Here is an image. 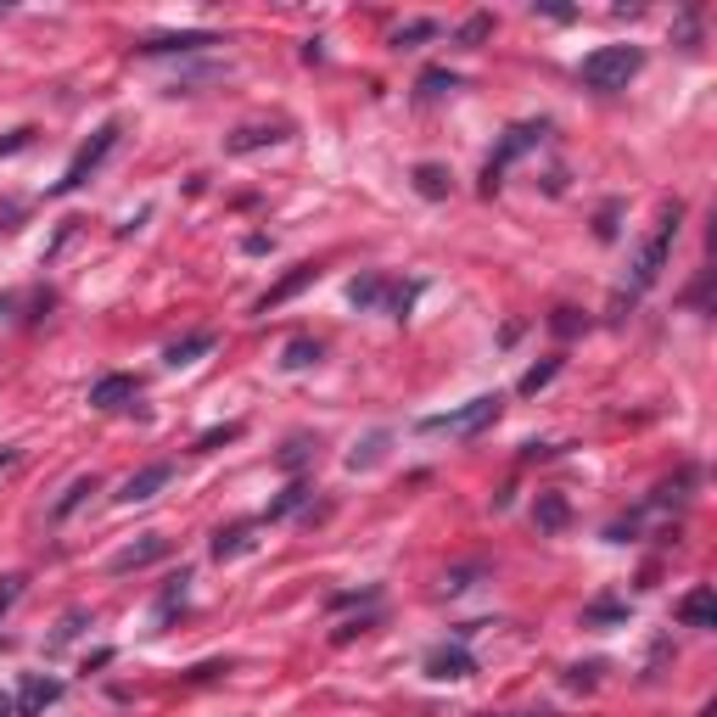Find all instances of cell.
Segmentation results:
<instances>
[{"label": "cell", "instance_id": "1", "mask_svg": "<svg viewBox=\"0 0 717 717\" xmlns=\"http://www.w3.org/2000/svg\"><path fill=\"white\" fill-rule=\"evenodd\" d=\"M678 219H684V208H667L661 213V225H656V236L639 247V258L628 264V281H622V292H617V303H639V297L650 292V286L661 281V269H667V258H673V241H678Z\"/></svg>", "mask_w": 717, "mask_h": 717}, {"label": "cell", "instance_id": "2", "mask_svg": "<svg viewBox=\"0 0 717 717\" xmlns=\"http://www.w3.org/2000/svg\"><path fill=\"white\" fill-rule=\"evenodd\" d=\"M639 68H645V51H639V45H600V51L583 57L577 79L589 90H600V96H611V90H628V79Z\"/></svg>", "mask_w": 717, "mask_h": 717}, {"label": "cell", "instance_id": "3", "mask_svg": "<svg viewBox=\"0 0 717 717\" xmlns=\"http://www.w3.org/2000/svg\"><path fill=\"white\" fill-rule=\"evenodd\" d=\"M499 404L505 398L499 393H482V398H471V404H460V409H449V415H426L421 421V432H454V437H477L488 421H499Z\"/></svg>", "mask_w": 717, "mask_h": 717}, {"label": "cell", "instance_id": "4", "mask_svg": "<svg viewBox=\"0 0 717 717\" xmlns=\"http://www.w3.org/2000/svg\"><path fill=\"white\" fill-rule=\"evenodd\" d=\"M544 118H538V124H510L505 129V141H499V152L488 157V169H482V191H499V180H505V169L510 163H516V157H527L533 152L538 141H544Z\"/></svg>", "mask_w": 717, "mask_h": 717}, {"label": "cell", "instance_id": "5", "mask_svg": "<svg viewBox=\"0 0 717 717\" xmlns=\"http://www.w3.org/2000/svg\"><path fill=\"white\" fill-rule=\"evenodd\" d=\"M113 146H118V124H101L96 135H90V141L79 146V152H73V163H68V169H62V180H57V197L79 191V185H85L90 174H96L101 163H107V152H113Z\"/></svg>", "mask_w": 717, "mask_h": 717}, {"label": "cell", "instance_id": "6", "mask_svg": "<svg viewBox=\"0 0 717 717\" xmlns=\"http://www.w3.org/2000/svg\"><path fill=\"white\" fill-rule=\"evenodd\" d=\"M169 482H174V465L169 460H152V465H141V471H129V477H124L118 505H146V499H157Z\"/></svg>", "mask_w": 717, "mask_h": 717}, {"label": "cell", "instance_id": "7", "mask_svg": "<svg viewBox=\"0 0 717 717\" xmlns=\"http://www.w3.org/2000/svg\"><path fill=\"white\" fill-rule=\"evenodd\" d=\"M477 673V656L465 650V639H454V645H437L432 656H426V678H437V684H460V678Z\"/></svg>", "mask_w": 717, "mask_h": 717}, {"label": "cell", "instance_id": "8", "mask_svg": "<svg viewBox=\"0 0 717 717\" xmlns=\"http://www.w3.org/2000/svg\"><path fill=\"white\" fill-rule=\"evenodd\" d=\"M62 701V678H45V673H23V689L12 701V717H45V706Z\"/></svg>", "mask_w": 717, "mask_h": 717}, {"label": "cell", "instance_id": "9", "mask_svg": "<svg viewBox=\"0 0 717 717\" xmlns=\"http://www.w3.org/2000/svg\"><path fill=\"white\" fill-rule=\"evenodd\" d=\"M208 45H225V40L208 29H185V34H152V40H141L135 51H141V57H174V51L191 57V51H208Z\"/></svg>", "mask_w": 717, "mask_h": 717}, {"label": "cell", "instance_id": "10", "mask_svg": "<svg viewBox=\"0 0 717 717\" xmlns=\"http://www.w3.org/2000/svg\"><path fill=\"white\" fill-rule=\"evenodd\" d=\"M135 398H141V381L124 376V370H118V376H101L96 387H90V409H124V404H135Z\"/></svg>", "mask_w": 717, "mask_h": 717}, {"label": "cell", "instance_id": "11", "mask_svg": "<svg viewBox=\"0 0 717 717\" xmlns=\"http://www.w3.org/2000/svg\"><path fill=\"white\" fill-rule=\"evenodd\" d=\"M163 555H169V538H163V533H146L141 544H124V549H118L107 566H113V572H141V566L163 561Z\"/></svg>", "mask_w": 717, "mask_h": 717}, {"label": "cell", "instance_id": "12", "mask_svg": "<svg viewBox=\"0 0 717 717\" xmlns=\"http://www.w3.org/2000/svg\"><path fill=\"white\" fill-rule=\"evenodd\" d=\"M678 622H684V628H717V594H712V583H695V589L678 600Z\"/></svg>", "mask_w": 717, "mask_h": 717}, {"label": "cell", "instance_id": "13", "mask_svg": "<svg viewBox=\"0 0 717 717\" xmlns=\"http://www.w3.org/2000/svg\"><path fill=\"white\" fill-rule=\"evenodd\" d=\"M292 135V124H247V129H236L225 141V152L230 157H241V152H258V146H275V141H286Z\"/></svg>", "mask_w": 717, "mask_h": 717}, {"label": "cell", "instance_id": "14", "mask_svg": "<svg viewBox=\"0 0 717 717\" xmlns=\"http://www.w3.org/2000/svg\"><path fill=\"white\" fill-rule=\"evenodd\" d=\"M314 275H320V269H314V264H297L292 275H286V281H275V286H269L264 297H258V314H275V309H281V303H286V297H297V292H303V286H314Z\"/></svg>", "mask_w": 717, "mask_h": 717}, {"label": "cell", "instance_id": "15", "mask_svg": "<svg viewBox=\"0 0 717 717\" xmlns=\"http://www.w3.org/2000/svg\"><path fill=\"white\" fill-rule=\"evenodd\" d=\"M253 549V521H236V527H219L213 533V561H236Z\"/></svg>", "mask_w": 717, "mask_h": 717}, {"label": "cell", "instance_id": "16", "mask_svg": "<svg viewBox=\"0 0 717 717\" xmlns=\"http://www.w3.org/2000/svg\"><path fill=\"white\" fill-rule=\"evenodd\" d=\"M213 348H219V337H213V331H191V337L169 342V353H163V359H169V365L180 370V365H197L202 353H213Z\"/></svg>", "mask_w": 717, "mask_h": 717}, {"label": "cell", "instance_id": "17", "mask_svg": "<svg viewBox=\"0 0 717 717\" xmlns=\"http://www.w3.org/2000/svg\"><path fill=\"white\" fill-rule=\"evenodd\" d=\"M533 521H538V533H561L566 521H572V505H566V493H538Z\"/></svg>", "mask_w": 717, "mask_h": 717}, {"label": "cell", "instance_id": "18", "mask_svg": "<svg viewBox=\"0 0 717 717\" xmlns=\"http://www.w3.org/2000/svg\"><path fill=\"white\" fill-rule=\"evenodd\" d=\"M387 292H393V286L381 281V275H359V281L348 286V303L365 314V309H381V303H387Z\"/></svg>", "mask_w": 717, "mask_h": 717}, {"label": "cell", "instance_id": "19", "mask_svg": "<svg viewBox=\"0 0 717 717\" xmlns=\"http://www.w3.org/2000/svg\"><path fill=\"white\" fill-rule=\"evenodd\" d=\"M185 594H191V566H180V572L163 583V594H157V622H169L174 605H185Z\"/></svg>", "mask_w": 717, "mask_h": 717}, {"label": "cell", "instance_id": "20", "mask_svg": "<svg viewBox=\"0 0 717 717\" xmlns=\"http://www.w3.org/2000/svg\"><path fill=\"white\" fill-rule=\"evenodd\" d=\"M437 34H443V23H437V17H421V23H404V29L393 34V51H415V45L437 40Z\"/></svg>", "mask_w": 717, "mask_h": 717}, {"label": "cell", "instance_id": "21", "mask_svg": "<svg viewBox=\"0 0 717 717\" xmlns=\"http://www.w3.org/2000/svg\"><path fill=\"white\" fill-rule=\"evenodd\" d=\"M96 488H101V482H96V477H73V482H68V493H62L57 505H51V516H57V521H68V516H73V510L85 505V499H90V493H96Z\"/></svg>", "mask_w": 717, "mask_h": 717}, {"label": "cell", "instance_id": "22", "mask_svg": "<svg viewBox=\"0 0 717 717\" xmlns=\"http://www.w3.org/2000/svg\"><path fill=\"white\" fill-rule=\"evenodd\" d=\"M415 191H421L426 202H443V197H449V169H437V163H421V169H415Z\"/></svg>", "mask_w": 717, "mask_h": 717}, {"label": "cell", "instance_id": "23", "mask_svg": "<svg viewBox=\"0 0 717 717\" xmlns=\"http://www.w3.org/2000/svg\"><path fill=\"white\" fill-rule=\"evenodd\" d=\"M281 365H286V370H309V365H320V342H314V337H292V342L281 348Z\"/></svg>", "mask_w": 717, "mask_h": 717}, {"label": "cell", "instance_id": "24", "mask_svg": "<svg viewBox=\"0 0 717 717\" xmlns=\"http://www.w3.org/2000/svg\"><path fill=\"white\" fill-rule=\"evenodd\" d=\"M387 443H393V432H370L365 443H359V449L348 454V471H370V465H376L381 454H387Z\"/></svg>", "mask_w": 717, "mask_h": 717}, {"label": "cell", "instance_id": "25", "mask_svg": "<svg viewBox=\"0 0 717 717\" xmlns=\"http://www.w3.org/2000/svg\"><path fill=\"white\" fill-rule=\"evenodd\" d=\"M605 622H628V605H622V600H594V605H583V628H605Z\"/></svg>", "mask_w": 717, "mask_h": 717}, {"label": "cell", "instance_id": "26", "mask_svg": "<svg viewBox=\"0 0 717 717\" xmlns=\"http://www.w3.org/2000/svg\"><path fill=\"white\" fill-rule=\"evenodd\" d=\"M421 101H437V96H449V90H460V73H449V68H432V73H421Z\"/></svg>", "mask_w": 717, "mask_h": 717}, {"label": "cell", "instance_id": "27", "mask_svg": "<svg viewBox=\"0 0 717 717\" xmlns=\"http://www.w3.org/2000/svg\"><path fill=\"white\" fill-rule=\"evenodd\" d=\"M555 376H561V359H544V365H533L527 376H521V393H527V398H538V393H544V387H549Z\"/></svg>", "mask_w": 717, "mask_h": 717}, {"label": "cell", "instance_id": "28", "mask_svg": "<svg viewBox=\"0 0 717 717\" xmlns=\"http://www.w3.org/2000/svg\"><path fill=\"white\" fill-rule=\"evenodd\" d=\"M309 505V488H303V482H292V488L281 493V499H275V505H269V521H281V516H297V510Z\"/></svg>", "mask_w": 717, "mask_h": 717}, {"label": "cell", "instance_id": "29", "mask_svg": "<svg viewBox=\"0 0 717 717\" xmlns=\"http://www.w3.org/2000/svg\"><path fill=\"white\" fill-rule=\"evenodd\" d=\"M241 437V421H230V426H213V432H202L197 437V454H208V449H225V443H236Z\"/></svg>", "mask_w": 717, "mask_h": 717}, {"label": "cell", "instance_id": "30", "mask_svg": "<svg viewBox=\"0 0 717 717\" xmlns=\"http://www.w3.org/2000/svg\"><path fill=\"white\" fill-rule=\"evenodd\" d=\"M488 34H493V17L482 12V17H471V23H465V29L454 34V40H460V45H482V40H488Z\"/></svg>", "mask_w": 717, "mask_h": 717}, {"label": "cell", "instance_id": "31", "mask_svg": "<svg viewBox=\"0 0 717 717\" xmlns=\"http://www.w3.org/2000/svg\"><path fill=\"white\" fill-rule=\"evenodd\" d=\"M309 454H314V443H309V437H292V443L281 449V471H297V465L309 460Z\"/></svg>", "mask_w": 717, "mask_h": 717}, {"label": "cell", "instance_id": "32", "mask_svg": "<svg viewBox=\"0 0 717 717\" xmlns=\"http://www.w3.org/2000/svg\"><path fill=\"white\" fill-rule=\"evenodd\" d=\"M79 628H85V611H68V617H62V628L51 633V645H45V650H62V645H68V639H73Z\"/></svg>", "mask_w": 717, "mask_h": 717}, {"label": "cell", "instance_id": "33", "mask_svg": "<svg viewBox=\"0 0 717 717\" xmlns=\"http://www.w3.org/2000/svg\"><path fill=\"white\" fill-rule=\"evenodd\" d=\"M23 594V577H0V617L12 611V600Z\"/></svg>", "mask_w": 717, "mask_h": 717}, {"label": "cell", "instance_id": "34", "mask_svg": "<svg viewBox=\"0 0 717 717\" xmlns=\"http://www.w3.org/2000/svg\"><path fill=\"white\" fill-rule=\"evenodd\" d=\"M17 146H29V129H17L12 141H0V157H6V152H17Z\"/></svg>", "mask_w": 717, "mask_h": 717}, {"label": "cell", "instance_id": "35", "mask_svg": "<svg viewBox=\"0 0 717 717\" xmlns=\"http://www.w3.org/2000/svg\"><path fill=\"white\" fill-rule=\"evenodd\" d=\"M17 460V449H0V471H6V465H12Z\"/></svg>", "mask_w": 717, "mask_h": 717}, {"label": "cell", "instance_id": "36", "mask_svg": "<svg viewBox=\"0 0 717 717\" xmlns=\"http://www.w3.org/2000/svg\"><path fill=\"white\" fill-rule=\"evenodd\" d=\"M0 717H12V701H6V695H0Z\"/></svg>", "mask_w": 717, "mask_h": 717}, {"label": "cell", "instance_id": "37", "mask_svg": "<svg viewBox=\"0 0 717 717\" xmlns=\"http://www.w3.org/2000/svg\"><path fill=\"white\" fill-rule=\"evenodd\" d=\"M533 717H549V712H533Z\"/></svg>", "mask_w": 717, "mask_h": 717}, {"label": "cell", "instance_id": "38", "mask_svg": "<svg viewBox=\"0 0 717 717\" xmlns=\"http://www.w3.org/2000/svg\"><path fill=\"white\" fill-rule=\"evenodd\" d=\"M0 309H6V303H0Z\"/></svg>", "mask_w": 717, "mask_h": 717}]
</instances>
